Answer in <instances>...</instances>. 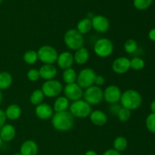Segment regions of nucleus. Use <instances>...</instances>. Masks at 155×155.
<instances>
[{
    "label": "nucleus",
    "instance_id": "obj_1",
    "mask_svg": "<svg viewBox=\"0 0 155 155\" xmlns=\"http://www.w3.org/2000/svg\"><path fill=\"white\" fill-rule=\"evenodd\" d=\"M51 119L52 127L58 131L68 132L74 125V117L68 110L55 112Z\"/></svg>",
    "mask_w": 155,
    "mask_h": 155
},
{
    "label": "nucleus",
    "instance_id": "obj_2",
    "mask_svg": "<svg viewBox=\"0 0 155 155\" xmlns=\"http://www.w3.org/2000/svg\"><path fill=\"white\" fill-rule=\"evenodd\" d=\"M121 107H125L130 110H137L142 103V97L139 92L135 89H127L121 95Z\"/></svg>",
    "mask_w": 155,
    "mask_h": 155
},
{
    "label": "nucleus",
    "instance_id": "obj_3",
    "mask_svg": "<svg viewBox=\"0 0 155 155\" xmlns=\"http://www.w3.org/2000/svg\"><path fill=\"white\" fill-rule=\"evenodd\" d=\"M64 42L69 49L77 51L79 48L83 47V35L79 33L77 29H70L64 33Z\"/></svg>",
    "mask_w": 155,
    "mask_h": 155
},
{
    "label": "nucleus",
    "instance_id": "obj_4",
    "mask_svg": "<svg viewBox=\"0 0 155 155\" xmlns=\"http://www.w3.org/2000/svg\"><path fill=\"white\" fill-rule=\"evenodd\" d=\"M69 111L74 117L86 118L89 117L92 110V107L86 101L83 99L73 101L70 104Z\"/></svg>",
    "mask_w": 155,
    "mask_h": 155
},
{
    "label": "nucleus",
    "instance_id": "obj_5",
    "mask_svg": "<svg viewBox=\"0 0 155 155\" xmlns=\"http://www.w3.org/2000/svg\"><path fill=\"white\" fill-rule=\"evenodd\" d=\"M39 60L44 64H54L57 61L58 53L51 45H45L41 46L37 51Z\"/></svg>",
    "mask_w": 155,
    "mask_h": 155
},
{
    "label": "nucleus",
    "instance_id": "obj_6",
    "mask_svg": "<svg viewBox=\"0 0 155 155\" xmlns=\"http://www.w3.org/2000/svg\"><path fill=\"white\" fill-rule=\"evenodd\" d=\"M94 52L100 58H107L114 51V44L107 38H100L94 45Z\"/></svg>",
    "mask_w": 155,
    "mask_h": 155
},
{
    "label": "nucleus",
    "instance_id": "obj_7",
    "mask_svg": "<svg viewBox=\"0 0 155 155\" xmlns=\"http://www.w3.org/2000/svg\"><path fill=\"white\" fill-rule=\"evenodd\" d=\"M96 73L93 69L89 68L81 70L77 74V83L83 89H86L90 86H93L95 83Z\"/></svg>",
    "mask_w": 155,
    "mask_h": 155
},
{
    "label": "nucleus",
    "instance_id": "obj_8",
    "mask_svg": "<svg viewBox=\"0 0 155 155\" xmlns=\"http://www.w3.org/2000/svg\"><path fill=\"white\" fill-rule=\"evenodd\" d=\"M83 98L88 104L90 105H97L102 101L103 98V90L101 87L93 86L87 88L83 92Z\"/></svg>",
    "mask_w": 155,
    "mask_h": 155
},
{
    "label": "nucleus",
    "instance_id": "obj_9",
    "mask_svg": "<svg viewBox=\"0 0 155 155\" xmlns=\"http://www.w3.org/2000/svg\"><path fill=\"white\" fill-rule=\"evenodd\" d=\"M63 86L61 83L58 80H46L42 84L41 90L43 92L45 97L47 98H54L58 97L63 91Z\"/></svg>",
    "mask_w": 155,
    "mask_h": 155
},
{
    "label": "nucleus",
    "instance_id": "obj_10",
    "mask_svg": "<svg viewBox=\"0 0 155 155\" xmlns=\"http://www.w3.org/2000/svg\"><path fill=\"white\" fill-rule=\"evenodd\" d=\"M122 92L116 85H110L103 91V98L110 104H117L120 101Z\"/></svg>",
    "mask_w": 155,
    "mask_h": 155
},
{
    "label": "nucleus",
    "instance_id": "obj_11",
    "mask_svg": "<svg viewBox=\"0 0 155 155\" xmlns=\"http://www.w3.org/2000/svg\"><path fill=\"white\" fill-rule=\"evenodd\" d=\"M64 96L69 101H75L82 99L83 96V89L77 83L67 84L63 89Z\"/></svg>",
    "mask_w": 155,
    "mask_h": 155
},
{
    "label": "nucleus",
    "instance_id": "obj_12",
    "mask_svg": "<svg viewBox=\"0 0 155 155\" xmlns=\"http://www.w3.org/2000/svg\"><path fill=\"white\" fill-rule=\"evenodd\" d=\"M92 28L96 32L100 33H104L107 32L110 28V21L103 15H95L92 19Z\"/></svg>",
    "mask_w": 155,
    "mask_h": 155
},
{
    "label": "nucleus",
    "instance_id": "obj_13",
    "mask_svg": "<svg viewBox=\"0 0 155 155\" xmlns=\"http://www.w3.org/2000/svg\"><path fill=\"white\" fill-rule=\"evenodd\" d=\"M130 69V60L127 57H120L112 64V70L115 74H124Z\"/></svg>",
    "mask_w": 155,
    "mask_h": 155
},
{
    "label": "nucleus",
    "instance_id": "obj_14",
    "mask_svg": "<svg viewBox=\"0 0 155 155\" xmlns=\"http://www.w3.org/2000/svg\"><path fill=\"white\" fill-rule=\"evenodd\" d=\"M35 114L36 117L40 120H46L52 117L54 114V110L51 105L46 103H42L39 105L36 106L35 108Z\"/></svg>",
    "mask_w": 155,
    "mask_h": 155
},
{
    "label": "nucleus",
    "instance_id": "obj_15",
    "mask_svg": "<svg viewBox=\"0 0 155 155\" xmlns=\"http://www.w3.org/2000/svg\"><path fill=\"white\" fill-rule=\"evenodd\" d=\"M58 66L62 70H66L68 68H72L74 63V55L70 51H63L58 54V57L57 59Z\"/></svg>",
    "mask_w": 155,
    "mask_h": 155
},
{
    "label": "nucleus",
    "instance_id": "obj_16",
    "mask_svg": "<svg viewBox=\"0 0 155 155\" xmlns=\"http://www.w3.org/2000/svg\"><path fill=\"white\" fill-rule=\"evenodd\" d=\"M15 136H16V129L12 124H5L0 129V138L2 142H11L15 139Z\"/></svg>",
    "mask_w": 155,
    "mask_h": 155
},
{
    "label": "nucleus",
    "instance_id": "obj_17",
    "mask_svg": "<svg viewBox=\"0 0 155 155\" xmlns=\"http://www.w3.org/2000/svg\"><path fill=\"white\" fill-rule=\"evenodd\" d=\"M40 78L43 80H50L54 79L58 73V70L54 64H43L39 70Z\"/></svg>",
    "mask_w": 155,
    "mask_h": 155
},
{
    "label": "nucleus",
    "instance_id": "obj_18",
    "mask_svg": "<svg viewBox=\"0 0 155 155\" xmlns=\"http://www.w3.org/2000/svg\"><path fill=\"white\" fill-rule=\"evenodd\" d=\"M39 147L33 140H27L23 142L20 148V154L21 155H37Z\"/></svg>",
    "mask_w": 155,
    "mask_h": 155
},
{
    "label": "nucleus",
    "instance_id": "obj_19",
    "mask_svg": "<svg viewBox=\"0 0 155 155\" xmlns=\"http://www.w3.org/2000/svg\"><path fill=\"white\" fill-rule=\"evenodd\" d=\"M89 119L94 125L97 127H103L107 122V116L104 111L100 110H95L91 112Z\"/></svg>",
    "mask_w": 155,
    "mask_h": 155
},
{
    "label": "nucleus",
    "instance_id": "obj_20",
    "mask_svg": "<svg viewBox=\"0 0 155 155\" xmlns=\"http://www.w3.org/2000/svg\"><path fill=\"white\" fill-rule=\"evenodd\" d=\"M6 118L10 120H16L19 119L22 114L21 107L17 104H12L6 107L5 110Z\"/></svg>",
    "mask_w": 155,
    "mask_h": 155
},
{
    "label": "nucleus",
    "instance_id": "obj_21",
    "mask_svg": "<svg viewBox=\"0 0 155 155\" xmlns=\"http://www.w3.org/2000/svg\"><path fill=\"white\" fill-rule=\"evenodd\" d=\"M74 62H76L77 64H85L89 59V52L87 48L85 47H82L75 51V53L74 54Z\"/></svg>",
    "mask_w": 155,
    "mask_h": 155
},
{
    "label": "nucleus",
    "instance_id": "obj_22",
    "mask_svg": "<svg viewBox=\"0 0 155 155\" xmlns=\"http://www.w3.org/2000/svg\"><path fill=\"white\" fill-rule=\"evenodd\" d=\"M70 101L65 96H59L56 98L53 105L54 112L67 111L69 109Z\"/></svg>",
    "mask_w": 155,
    "mask_h": 155
},
{
    "label": "nucleus",
    "instance_id": "obj_23",
    "mask_svg": "<svg viewBox=\"0 0 155 155\" xmlns=\"http://www.w3.org/2000/svg\"><path fill=\"white\" fill-rule=\"evenodd\" d=\"M92 20L89 18H86L80 20L77 26V30L82 35L87 34L88 33H89L92 30Z\"/></svg>",
    "mask_w": 155,
    "mask_h": 155
},
{
    "label": "nucleus",
    "instance_id": "obj_24",
    "mask_svg": "<svg viewBox=\"0 0 155 155\" xmlns=\"http://www.w3.org/2000/svg\"><path fill=\"white\" fill-rule=\"evenodd\" d=\"M13 77L10 73L7 71L0 72V90L8 89L12 84Z\"/></svg>",
    "mask_w": 155,
    "mask_h": 155
},
{
    "label": "nucleus",
    "instance_id": "obj_25",
    "mask_svg": "<svg viewBox=\"0 0 155 155\" xmlns=\"http://www.w3.org/2000/svg\"><path fill=\"white\" fill-rule=\"evenodd\" d=\"M62 78H63L64 82L66 84L77 83V74L74 68H68V69L64 71L63 74H62Z\"/></svg>",
    "mask_w": 155,
    "mask_h": 155
},
{
    "label": "nucleus",
    "instance_id": "obj_26",
    "mask_svg": "<svg viewBox=\"0 0 155 155\" xmlns=\"http://www.w3.org/2000/svg\"><path fill=\"white\" fill-rule=\"evenodd\" d=\"M45 98L43 92L41 89H36L31 93L30 96V101L33 105L37 106L42 104Z\"/></svg>",
    "mask_w": 155,
    "mask_h": 155
},
{
    "label": "nucleus",
    "instance_id": "obj_27",
    "mask_svg": "<svg viewBox=\"0 0 155 155\" xmlns=\"http://www.w3.org/2000/svg\"><path fill=\"white\" fill-rule=\"evenodd\" d=\"M114 149L119 152L125 151L128 146V141L124 136H117L114 141Z\"/></svg>",
    "mask_w": 155,
    "mask_h": 155
},
{
    "label": "nucleus",
    "instance_id": "obj_28",
    "mask_svg": "<svg viewBox=\"0 0 155 155\" xmlns=\"http://www.w3.org/2000/svg\"><path fill=\"white\" fill-rule=\"evenodd\" d=\"M23 59L27 64H34L39 60L37 51L35 50H28L25 51L23 56Z\"/></svg>",
    "mask_w": 155,
    "mask_h": 155
},
{
    "label": "nucleus",
    "instance_id": "obj_29",
    "mask_svg": "<svg viewBox=\"0 0 155 155\" xmlns=\"http://www.w3.org/2000/svg\"><path fill=\"white\" fill-rule=\"evenodd\" d=\"M145 61L139 57H135L130 60V69L133 71H141L145 67Z\"/></svg>",
    "mask_w": 155,
    "mask_h": 155
},
{
    "label": "nucleus",
    "instance_id": "obj_30",
    "mask_svg": "<svg viewBox=\"0 0 155 155\" xmlns=\"http://www.w3.org/2000/svg\"><path fill=\"white\" fill-rule=\"evenodd\" d=\"M153 0H134L133 5L136 9L140 11L146 10L151 5Z\"/></svg>",
    "mask_w": 155,
    "mask_h": 155
},
{
    "label": "nucleus",
    "instance_id": "obj_31",
    "mask_svg": "<svg viewBox=\"0 0 155 155\" xmlns=\"http://www.w3.org/2000/svg\"><path fill=\"white\" fill-rule=\"evenodd\" d=\"M137 48L138 44L135 39H130L126 41V42L124 43V50L128 54H133L137 50Z\"/></svg>",
    "mask_w": 155,
    "mask_h": 155
},
{
    "label": "nucleus",
    "instance_id": "obj_32",
    "mask_svg": "<svg viewBox=\"0 0 155 155\" xmlns=\"http://www.w3.org/2000/svg\"><path fill=\"white\" fill-rule=\"evenodd\" d=\"M117 117H118L120 122H127L131 117V110L125 107H121L120 110L118 111Z\"/></svg>",
    "mask_w": 155,
    "mask_h": 155
},
{
    "label": "nucleus",
    "instance_id": "obj_33",
    "mask_svg": "<svg viewBox=\"0 0 155 155\" xmlns=\"http://www.w3.org/2000/svg\"><path fill=\"white\" fill-rule=\"evenodd\" d=\"M145 125L149 132L155 133V114L151 113L146 118Z\"/></svg>",
    "mask_w": 155,
    "mask_h": 155
},
{
    "label": "nucleus",
    "instance_id": "obj_34",
    "mask_svg": "<svg viewBox=\"0 0 155 155\" xmlns=\"http://www.w3.org/2000/svg\"><path fill=\"white\" fill-rule=\"evenodd\" d=\"M27 77L30 81L36 82L40 79V75H39V70H36L33 68V69L29 70L27 74Z\"/></svg>",
    "mask_w": 155,
    "mask_h": 155
},
{
    "label": "nucleus",
    "instance_id": "obj_35",
    "mask_svg": "<svg viewBox=\"0 0 155 155\" xmlns=\"http://www.w3.org/2000/svg\"><path fill=\"white\" fill-rule=\"evenodd\" d=\"M104 83H105V79H104V77L101 75H96L94 85L96 86H98V87H101V86H104Z\"/></svg>",
    "mask_w": 155,
    "mask_h": 155
},
{
    "label": "nucleus",
    "instance_id": "obj_36",
    "mask_svg": "<svg viewBox=\"0 0 155 155\" xmlns=\"http://www.w3.org/2000/svg\"><path fill=\"white\" fill-rule=\"evenodd\" d=\"M6 118L5 114V110L0 109V129L6 124Z\"/></svg>",
    "mask_w": 155,
    "mask_h": 155
},
{
    "label": "nucleus",
    "instance_id": "obj_37",
    "mask_svg": "<svg viewBox=\"0 0 155 155\" xmlns=\"http://www.w3.org/2000/svg\"><path fill=\"white\" fill-rule=\"evenodd\" d=\"M120 108H121V105L120 106L119 104H117H117H111V106H110V113H111L112 114H114V115H116V116H117L118 111H119L120 109Z\"/></svg>",
    "mask_w": 155,
    "mask_h": 155
},
{
    "label": "nucleus",
    "instance_id": "obj_38",
    "mask_svg": "<svg viewBox=\"0 0 155 155\" xmlns=\"http://www.w3.org/2000/svg\"><path fill=\"white\" fill-rule=\"evenodd\" d=\"M102 155H121V154L119 151H116L114 148H111V149H108L104 151Z\"/></svg>",
    "mask_w": 155,
    "mask_h": 155
},
{
    "label": "nucleus",
    "instance_id": "obj_39",
    "mask_svg": "<svg viewBox=\"0 0 155 155\" xmlns=\"http://www.w3.org/2000/svg\"><path fill=\"white\" fill-rule=\"evenodd\" d=\"M148 37L153 42H155V28L151 29L148 33Z\"/></svg>",
    "mask_w": 155,
    "mask_h": 155
},
{
    "label": "nucleus",
    "instance_id": "obj_40",
    "mask_svg": "<svg viewBox=\"0 0 155 155\" xmlns=\"http://www.w3.org/2000/svg\"><path fill=\"white\" fill-rule=\"evenodd\" d=\"M150 108H151V113L155 114V100L151 103V105H150Z\"/></svg>",
    "mask_w": 155,
    "mask_h": 155
},
{
    "label": "nucleus",
    "instance_id": "obj_41",
    "mask_svg": "<svg viewBox=\"0 0 155 155\" xmlns=\"http://www.w3.org/2000/svg\"><path fill=\"white\" fill-rule=\"evenodd\" d=\"M84 155H98L95 151H92V150H89V151H87L86 153H85Z\"/></svg>",
    "mask_w": 155,
    "mask_h": 155
},
{
    "label": "nucleus",
    "instance_id": "obj_42",
    "mask_svg": "<svg viewBox=\"0 0 155 155\" xmlns=\"http://www.w3.org/2000/svg\"><path fill=\"white\" fill-rule=\"evenodd\" d=\"M3 101V95H2V90H0V105H1L2 102Z\"/></svg>",
    "mask_w": 155,
    "mask_h": 155
},
{
    "label": "nucleus",
    "instance_id": "obj_43",
    "mask_svg": "<svg viewBox=\"0 0 155 155\" xmlns=\"http://www.w3.org/2000/svg\"><path fill=\"white\" fill-rule=\"evenodd\" d=\"M2 143H3L2 140V139H1V138H0V148H1L2 146Z\"/></svg>",
    "mask_w": 155,
    "mask_h": 155
},
{
    "label": "nucleus",
    "instance_id": "obj_44",
    "mask_svg": "<svg viewBox=\"0 0 155 155\" xmlns=\"http://www.w3.org/2000/svg\"><path fill=\"white\" fill-rule=\"evenodd\" d=\"M13 155H21V154H20V152H19V153H15V154H14Z\"/></svg>",
    "mask_w": 155,
    "mask_h": 155
},
{
    "label": "nucleus",
    "instance_id": "obj_45",
    "mask_svg": "<svg viewBox=\"0 0 155 155\" xmlns=\"http://www.w3.org/2000/svg\"><path fill=\"white\" fill-rule=\"evenodd\" d=\"M2 2H3V0H0V4H2Z\"/></svg>",
    "mask_w": 155,
    "mask_h": 155
},
{
    "label": "nucleus",
    "instance_id": "obj_46",
    "mask_svg": "<svg viewBox=\"0 0 155 155\" xmlns=\"http://www.w3.org/2000/svg\"><path fill=\"white\" fill-rule=\"evenodd\" d=\"M149 155H154V154H149Z\"/></svg>",
    "mask_w": 155,
    "mask_h": 155
}]
</instances>
